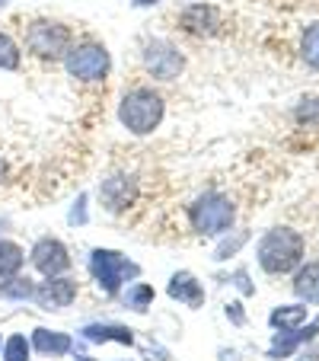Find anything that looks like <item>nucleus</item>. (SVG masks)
Returning <instances> with one entry per match:
<instances>
[{
    "mask_svg": "<svg viewBox=\"0 0 319 361\" xmlns=\"http://www.w3.org/2000/svg\"><path fill=\"white\" fill-rule=\"evenodd\" d=\"M166 118V99L163 93L150 83H137V87L125 90L118 99V125L135 137L154 135Z\"/></svg>",
    "mask_w": 319,
    "mask_h": 361,
    "instance_id": "obj_1",
    "label": "nucleus"
},
{
    "mask_svg": "<svg viewBox=\"0 0 319 361\" xmlns=\"http://www.w3.org/2000/svg\"><path fill=\"white\" fill-rule=\"evenodd\" d=\"M306 259V240L294 227H272L256 243V262L265 275H291Z\"/></svg>",
    "mask_w": 319,
    "mask_h": 361,
    "instance_id": "obj_2",
    "label": "nucleus"
},
{
    "mask_svg": "<svg viewBox=\"0 0 319 361\" xmlns=\"http://www.w3.org/2000/svg\"><path fill=\"white\" fill-rule=\"evenodd\" d=\"M87 272L106 298H118L131 281L141 279V262H135L131 256H125L122 250H112V246H93L87 256Z\"/></svg>",
    "mask_w": 319,
    "mask_h": 361,
    "instance_id": "obj_3",
    "label": "nucleus"
},
{
    "mask_svg": "<svg viewBox=\"0 0 319 361\" xmlns=\"http://www.w3.org/2000/svg\"><path fill=\"white\" fill-rule=\"evenodd\" d=\"M185 218H189V227L198 237L218 240L237 227V204H233V198L227 192L208 189L198 198H192V204L185 208Z\"/></svg>",
    "mask_w": 319,
    "mask_h": 361,
    "instance_id": "obj_4",
    "label": "nucleus"
},
{
    "mask_svg": "<svg viewBox=\"0 0 319 361\" xmlns=\"http://www.w3.org/2000/svg\"><path fill=\"white\" fill-rule=\"evenodd\" d=\"M74 29L64 26L61 20H51V16H39V20L26 23V29H23V48L32 58L48 64H61L68 58V51L74 48Z\"/></svg>",
    "mask_w": 319,
    "mask_h": 361,
    "instance_id": "obj_5",
    "label": "nucleus"
},
{
    "mask_svg": "<svg viewBox=\"0 0 319 361\" xmlns=\"http://www.w3.org/2000/svg\"><path fill=\"white\" fill-rule=\"evenodd\" d=\"M64 71L70 80L77 83H106L112 74V51L106 48V42L83 39L74 42V48L64 58Z\"/></svg>",
    "mask_w": 319,
    "mask_h": 361,
    "instance_id": "obj_6",
    "label": "nucleus"
},
{
    "mask_svg": "<svg viewBox=\"0 0 319 361\" xmlns=\"http://www.w3.org/2000/svg\"><path fill=\"white\" fill-rule=\"evenodd\" d=\"M141 64L156 83H173L185 71V51L173 39H147L141 48Z\"/></svg>",
    "mask_w": 319,
    "mask_h": 361,
    "instance_id": "obj_7",
    "label": "nucleus"
},
{
    "mask_svg": "<svg viewBox=\"0 0 319 361\" xmlns=\"http://www.w3.org/2000/svg\"><path fill=\"white\" fill-rule=\"evenodd\" d=\"M26 266H32V272L39 279H55V275H70L74 269V256H70L68 243L61 237H39L26 252Z\"/></svg>",
    "mask_w": 319,
    "mask_h": 361,
    "instance_id": "obj_8",
    "label": "nucleus"
},
{
    "mask_svg": "<svg viewBox=\"0 0 319 361\" xmlns=\"http://www.w3.org/2000/svg\"><path fill=\"white\" fill-rule=\"evenodd\" d=\"M80 298V281L74 275H55V279H39L35 281L32 304L45 314H64L74 300Z\"/></svg>",
    "mask_w": 319,
    "mask_h": 361,
    "instance_id": "obj_9",
    "label": "nucleus"
},
{
    "mask_svg": "<svg viewBox=\"0 0 319 361\" xmlns=\"http://www.w3.org/2000/svg\"><path fill=\"white\" fill-rule=\"evenodd\" d=\"M77 339L83 345H125L137 348V329H131L128 323L118 320H89L77 329Z\"/></svg>",
    "mask_w": 319,
    "mask_h": 361,
    "instance_id": "obj_10",
    "label": "nucleus"
},
{
    "mask_svg": "<svg viewBox=\"0 0 319 361\" xmlns=\"http://www.w3.org/2000/svg\"><path fill=\"white\" fill-rule=\"evenodd\" d=\"M179 26H182V32L195 35V39H211L224 26V13L208 0H195V4H185L179 10Z\"/></svg>",
    "mask_w": 319,
    "mask_h": 361,
    "instance_id": "obj_11",
    "label": "nucleus"
},
{
    "mask_svg": "<svg viewBox=\"0 0 319 361\" xmlns=\"http://www.w3.org/2000/svg\"><path fill=\"white\" fill-rule=\"evenodd\" d=\"M319 336V314L310 317V320L304 323V326L297 329H287V333H275L272 336V345H268V358L272 361H281V358H294V355L300 352L304 345H310V342H316Z\"/></svg>",
    "mask_w": 319,
    "mask_h": 361,
    "instance_id": "obj_12",
    "label": "nucleus"
},
{
    "mask_svg": "<svg viewBox=\"0 0 319 361\" xmlns=\"http://www.w3.org/2000/svg\"><path fill=\"white\" fill-rule=\"evenodd\" d=\"M137 198V179L125 176V173H115V176H106L99 183V202L109 214H122L128 212Z\"/></svg>",
    "mask_w": 319,
    "mask_h": 361,
    "instance_id": "obj_13",
    "label": "nucleus"
},
{
    "mask_svg": "<svg viewBox=\"0 0 319 361\" xmlns=\"http://www.w3.org/2000/svg\"><path fill=\"white\" fill-rule=\"evenodd\" d=\"M29 342H32V355H39V358H70L77 352V339L68 329L35 326L29 333Z\"/></svg>",
    "mask_w": 319,
    "mask_h": 361,
    "instance_id": "obj_14",
    "label": "nucleus"
},
{
    "mask_svg": "<svg viewBox=\"0 0 319 361\" xmlns=\"http://www.w3.org/2000/svg\"><path fill=\"white\" fill-rule=\"evenodd\" d=\"M166 298L189 307V310H201L204 300H208V291H204V281L198 279L195 272L179 269V272H173L170 281H166Z\"/></svg>",
    "mask_w": 319,
    "mask_h": 361,
    "instance_id": "obj_15",
    "label": "nucleus"
},
{
    "mask_svg": "<svg viewBox=\"0 0 319 361\" xmlns=\"http://www.w3.org/2000/svg\"><path fill=\"white\" fill-rule=\"evenodd\" d=\"M291 288H294V294H297V300L319 307V259L300 262V266L294 269Z\"/></svg>",
    "mask_w": 319,
    "mask_h": 361,
    "instance_id": "obj_16",
    "label": "nucleus"
},
{
    "mask_svg": "<svg viewBox=\"0 0 319 361\" xmlns=\"http://www.w3.org/2000/svg\"><path fill=\"white\" fill-rule=\"evenodd\" d=\"M306 320H310V307H306L304 300H297V304H281V307H275L272 314H268V326H272L275 333L297 329V326H304Z\"/></svg>",
    "mask_w": 319,
    "mask_h": 361,
    "instance_id": "obj_17",
    "label": "nucleus"
},
{
    "mask_svg": "<svg viewBox=\"0 0 319 361\" xmlns=\"http://www.w3.org/2000/svg\"><path fill=\"white\" fill-rule=\"evenodd\" d=\"M118 300H122V307L131 310V314H147L150 307H154V300H156V288L150 285V281L137 279L118 294Z\"/></svg>",
    "mask_w": 319,
    "mask_h": 361,
    "instance_id": "obj_18",
    "label": "nucleus"
},
{
    "mask_svg": "<svg viewBox=\"0 0 319 361\" xmlns=\"http://www.w3.org/2000/svg\"><path fill=\"white\" fill-rule=\"evenodd\" d=\"M26 272V250L10 237H0V281Z\"/></svg>",
    "mask_w": 319,
    "mask_h": 361,
    "instance_id": "obj_19",
    "label": "nucleus"
},
{
    "mask_svg": "<svg viewBox=\"0 0 319 361\" xmlns=\"http://www.w3.org/2000/svg\"><path fill=\"white\" fill-rule=\"evenodd\" d=\"M35 281L39 279H29L26 272L13 275V279H4L0 281V300H7V304H32Z\"/></svg>",
    "mask_w": 319,
    "mask_h": 361,
    "instance_id": "obj_20",
    "label": "nucleus"
},
{
    "mask_svg": "<svg viewBox=\"0 0 319 361\" xmlns=\"http://www.w3.org/2000/svg\"><path fill=\"white\" fill-rule=\"evenodd\" d=\"M246 243H249V231H237V227H233V231H227L224 237H218V246H214V256H211V259L214 262L233 259Z\"/></svg>",
    "mask_w": 319,
    "mask_h": 361,
    "instance_id": "obj_21",
    "label": "nucleus"
},
{
    "mask_svg": "<svg viewBox=\"0 0 319 361\" xmlns=\"http://www.w3.org/2000/svg\"><path fill=\"white\" fill-rule=\"evenodd\" d=\"M20 68H23V45L7 32V29H0V71L16 74Z\"/></svg>",
    "mask_w": 319,
    "mask_h": 361,
    "instance_id": "obj_22",
    "label": "nucleus"
},
{
    "mask_svg": "<svg viewBox=\"0 0 319 361\" xmlns=\"http://www.w3.org/2000/svg\"><path fill=\"white\" fill-rule=\"evenodd\" d=\"M0 361H32V342H29V336H26V333H10V336H4Z\"/></svg>",
    "mask_w": 319,
    "mask_h": 361,
    "instance_id": "obj_23",
    "label": "nucleus"
},
{
    "mask_svg": "<svg viewBox=\"0 0 319 361\" xmlns=\"http://www.w3.org/2000/svg\"><path fill=\"white\" fill-rule=\"evenodd\" d=\"M300 61L319 74V23L306 26L304 35H300Z\"/></svg>",
    "mask_w": 319,
    "mask_h": 361,
    "instance_id": "obj_24",
    "label": "nucleus"
},
{
    "mask_svg": "<svg viewBox=\"0 0 319 361\" xmlns=\"http://www.w3.org/2000/svg\"><path fill=\"white\" fill-rule=\"evenodd\" d=\"M294 118L304 128H319V96H304V99L294 106Z\"/></svg>",
    "mask_w": 319,
    "mask_h": 361,
    "instance_id": "obj_25",
    "label": "nucleus"
},
{
    "mask_svg": "<svg viewBox=\"0 0 319 361\" xmlns=\"http://www.w3.org/2000/svg\"><path fill=\"white\" fill-rule=\"evenodd\" d=\"M68 224L70 227H87L89 224V192H80L74 204L68 208Z\"/></svg>",
    "mask_w": 319,
    "mask_h": 361,
    "instance_id": "obj_26",
    "label": "nucleus"
},
{
    "mask_svg": "<svg viewBox=\"0 0 319 361\" xmlns=\"http://www.w3.org/2000/svg\"><path fill=\"white\" fill-rule=\"evenodd\" d=\"M220 281H227V285H233L239 294H243V298H252V294H256V285H252V281H249V269H237V272L224 275V279H220Z\"/></svg>",
    "mask_w": 319,
    "mask_h": 361,
    "instance_id": "obj_27",
    "label": "nucleus"
},
{
    "mask_svg": "<svg viewBox=\"0 0 319 361\" xmlns=\"http://www.w3.org/2000/svg\"><path fill=\"white\" fill-rule=\"evenodd\" d=\"M224 314H227V320H230L233 326H243L246 323V314H243V304H239V300H230V304L224 307Z\"/></svg>",
    "mask_w": 319,
    "mask_h": 361,
    "instance_id": "obj_28",
    "label": "nucleus"
},
{
    "mask_svg": "<svg viewBox=\"0 0 319 361\" xmlns=\"http://www.w3.org/2000/svg\"><path fill=\"white\" fill-rule=\"evenodd\" d=\"M141 355H144V361H170V352H166L163 345H141Z\"/></svg>",
    "mask_w": 319,
    "mask_h": 361,
    "instance_id": "obj_29",
    "label": "nucleus"
},
{
    "mask_svg": "<svg viewBox=\"0 0 319 361\" xmlns=\"http://www.w3.org/2000/svg\"><path fill=\"white\" fill-rule=\"evenodd\" d=\"M297 361H319V348H300L297 352Z\"/></svg>",
    "mask_w": 319,
    "mask_h": 361,
    "instance_id": "obj_30",
    "label": "nucleus"
},
{
    "mask_svg": "<svg viewBox=\"0 0 319 361\" xmlns=\"http://www.w3.org/2000/svg\"><path fill=\"white\" fill-rule=\"evenodd\" d=\"M163 0H131V7L135 10H154V7H160Z\"/></svg>",
    "mask_w": 319,
    "mask_h": 361,
    "instance_id": "obj_31",
    "label": "nucleus"
},
{
    "mask_svg": "<svg viewBox=\"0 0 319 361\" xmlns=\"http://www.w3.org/2000/svg\"><path fill=\"white\" fill-rule=\"evenodd\" d=\"M70 361H99V358H93V355H87L83 348H77V352L70 355Z\"/></svg>",
    "mask_w": 319,
    "mask_h": 361,
    "instance_id": "obj_32",
    "label": "nucleus"
},
{
    "mask_svg": "<svg viewBox=\"0 0 319 361\" xmlns=\"http://www.w3.org/2000/svg\"><path fill=\"white\" fill-rule=\"evenodd\" d=\"M10 4H13V0H0V10H4V7H10Z\"/></svg>",
    "mask_w": 319,
    "mask_h": 361,
    "instance_id": "obj_33",
    "label": "nucleus"
},
{
    "mask_svg": "<svg viewBox=\"0 0 319 361\" xmlns=\"http://www.w3.org/2000/svg\"><path fill=\"white\" fill-rule=\"evenodd\" d=\"M0 183H4V160H0Z\"/></svg>",
    "mask_w": 319,
    "mask_h": 361,
    "instance_id": "obj_34",
    "label": "nucleus"
},
{
    "mask_svg": "<svg viewBox=\"0 0 319 361\" xmlns=\"http://www.w3.org/2000/svg\"><path fill=\"white\" fill-rule=\"evenodd\" d=\"M0 348H4V333H0Z\"/></svg>",
    "mask_w": 319,
    "mask_h": 361,
    "instance_id": "obj_35",
    "label": "nucleus"
},
{
    "mask_svg": "<svg viewBox=\"0 0 319 361\" xmlns=\"http://www.w3.org/2000/svg\"><path fill=\"white\" fill-rule=\"evenodd\" d=\"M112 361H131V358H112Z\"/></svg>",
    "mask_w": 319,
    "mask_h": 361,
    "instance_id": "obj_36",
    "label": "nucleus"
},
{
    "mask_svg": "<svg viewBox=\"0 0 319 361\" xmlns=\"http://www.w3.org/2000/svg\"><path fill=\"white\" fill-rule=\"evenodd\" d=\"M0 227H4V218H0Z\"/></svg>",
    "mask_w": 319,
    "mask_h": 361,
    "instance_id": "obj_37",
    "label": "nucleus"
}]
</instances>
